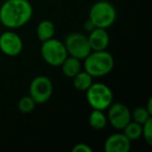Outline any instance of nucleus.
Masks as SVG:
<instances>
[{
    "instance_id": "7",
    "label": "nucleus",
    "mask_w": 152,
    "mask_h": 152,
    "mask_svg": "<svg viewBox=\"0 0 152 152\" xmlns=\"http://www.w3.org/2000/svg\"><path fill=\"white\" fill-rule=\"evenodd\" d=\"M53 94V83L49 77L39 75L31 80L29 86V96L37 104H44Z\"/></svg>"
},
{
    "instance_id": "19",
    "label": "nucleus",
    "mask_w": 152,
    "mask_h": 152,
    "mask_svg": "<svg viewBox=\"0 0 152 152\" xmlns=\"http://www.w3.org/2000/svg\"><path fill=\"white\" fill-rule=\"evenodd\" d=\"M142 137L148 145H152V118L142 125Z\"/></svg>"
},
{
    "instance_id": "8",
    "label": "nucleus",
    "mask_w": 152,
    "mask_h": 152,
    "mask_svg": "<svg viewBox=\"0 0 152 152\" xmlns=\"http://www.w3.org/2000/svg\"><path fill=\"white\" fill-rule=\"evenodd\" d=\"M107 123L116 130H122L131 121V112L126 104L122 102H113L107 110Z\"/></svg>"
},
{
    "instance_id": "18",
    "label": "nucleus",
    "mask_w": 152,
    "mask_h": 152,
    "mask_svg": "<svg viewBox=\"0 0 152 152\" xmlns=\"http://www.w3.org/2000/svg\"><path fill=\"white\" fill-rule=\"evenodd\" d=\"M37 103L34 102V100L28 96H23L21 99L18 101V110L22 114H30L32 110H34Z\"/></svg>"
},
{
    "instance_id": "21",
    "label": "nucleus",
    "mask_w": 152,
    "mask_h": 152,
    "mask_svg": "<svg viewBox=\"0 0 152 152\" xmlns=\"http://www.w3.org/2000/svg\"><path fill=\"white\" fill-rule=\"evenodd\" d=\"M94 28H95V25H94L93 22H92L90 19H88L87 21L85 22V24H83V29H85L87 32H91Z\"/></svg>"
},
{
    "instance_id": "12",
    "label": "nucleus",
    "mask_w": 152,
    "mask_h": 152,
    "mask_svg": "<svg viewBox=\"0 0 152 152\" xmlns=\"http://www.w3.org/2000/svg\"><path fill=\"white\" fill-rule=\"evenodd\" d=\"M59 67H61L63 74L68 78H73L76 74L79 73L83 70V65H81L80 59L70 56V55L66 57V59Z\"/></svg>"
},
{
    "instance_id": "1",
    "label": "nucleus",
    "mask_w": 152,
    "mask_h": 152,
    "mask_svg": "<svg viewBox=\"0 0 152 152\" xmlns=\"http://www.w3.org/2000/svg\"><path fill=\"white\" fill-rule=\"evenodd\" d=\"M32 15L34 7L29 0H5L0 7V23L7 29L23 27Z\"/></svg>"
},
{
    "instance_id": "5",
    "label": "nucleus",
    "mask_w": 152,
    "mask_h": 152,
    "mask_svg": "<svg viewBox=\"0 0 152 152\" xmlns=\"http://www.w3.org/2000/svg\"><path fill=\"white\" fill-rule=\"evenodd\" d=\"M41 56L46 64L51 67H59L68 56V52L64 42L58 39H52L42 42L40 49Z\"/></svg>"
},
{
    "instance_id": "20",
    "label": "nucleus",
    "mask_w": 152,
    "mask_h": 152,
    "mask_svg": "<svg viewBox=\"0 0 152 152\" xmlns=\"http://www.w3.org/2000/svg\"><path fill=\"white\" fill-rule=\"evenodd\" d=\"M93 149H92L91 146H89L88 144L85 143H78L76 144L73 148H72V152H92Z\"/></svg>"
},
{
    "instance_id": "17",
    "label": "nucleus",
    "mask_w": 152,
    "mask_h": 152,
    "mask_svg": "<svg viewBox=\"0 0 152 152\" xmlns=\"http://www.w3.org/2000/svg\"><path fill=\"white\" fill-rule=\"evenodd\" d=\"M151 118H152V115L146 110L145 106H139V107L134 108L131 112V120L139 123V124L143 125L144 123L147 122Z\"/></svg>"
},
{
    "instance_id": "9",
    "label": "nucleus",
    "mask_w": 152,
    "mask_h": 152,
    "mask_svg": "<svg viewBox=\"0 0 152 152\" xmlns=\"http://www.w3.org/2000/svg\"><path fill=\"white\" fill-rule=\"evenodd\" d=\"M23 50L21 37L13 29H7L0 34V51L10 57L18 56Z\"/></svg>"
},
{
    "instance_id": "14",
    "label": "nucleus",
    "mask_w": 152,
    "mask_h": 152,
    "mask_svg": "<svg viewBox=\"0 0 152 152\" xmlns=\"http://www.w3.org/2000/svg\"><path fill=\"white\" fill-rule=\"evenodd\" d=\"M73 86L76 90H78L80 92H86L91 85L94 83V77L89 74L85 70H81L79 73H77L73 78Z\"/></svg>"
},
{
    "instance_id": "4",
    "label": "nucleus",
    "mask_w": 152,
    "mask_h": 152,
    "mask_svg": "<svg viewBox=\"0 0 152 152\" xmlns=\"http://www.w3.org/2000/svg\"><path fill=\"white\" fill-rule=\"evenodd\" d=\"M86 98L93 110H106L114 101V94L105 83H93L86 91Z\"/></svg>"
},
{
    "instance_id": "13",
    "label": "nucleus",
    "mask_w": 152,
    "mask_h": 152,
    "mask_svg": "<svg viewBox=\"0 0 152 152\" xmlns=\"http://www.w3.org/2000/svg\"><path fill=\"white\" fill-rule=\"evenodd\" d=\"M36 34L41 42L52 39L55 34V25L50 20H42L38 24L36 29Z\"/></svg>"
},
{
    "instance_id": "16",
    "label": "nucleus",
    "mask_w": 152,
    "mask_h": 152,
    "mask_svg": "<svg viewBox=\"0 0 152 152\" xmlns=\"http://www.w3.org/2000/svg\"><path fill=\"white\" fill-rule=\"evenodd\" d=\"M122 131L127 137V139H129L131 142L137 141V140L142 137V124H139V123L131 120L130 122L122 129Z\"/></svg>"
},
{
    "instance_id": "3",
    "label": "nucleus",
    "mask_w": 152,
    "mask_h": 152,
    "mask_svg": "<svg viewBox=\"0 0 152 152\" xmlns=\"http://www.w3.org/2000/svg\"><path fill=\"white\" fill-rule=\"evenodd\" d=\"M89 19L95 27L107 29L115 23L117 19V11L113 3L107 0H99L91 7Z\"/></svg>"
},
{
    "instance_id": "22",
    "label": "nucleus",
    "mask_w": 152,
    "mask_h": 152,
    "mask_svg": "<svg viewBox=\"0 0 152 152\" xmlns=\"http://www.w3.org/2000/svg\"><path fill=\"white\" fill-rule=\"evenodd\" d=\"M146 107V110H148V112L150 113V114L152 115V99L150 98L149 100H148V102H147V106H145Z\"/></svg>"
},
{
    "instance_id": "15",
    "label": "nucleus",
    "mask_w": 152,
    "mask_h": 152,
    "mask_svg": "<svg viewBox=\"0 0 152 152\" xmlns=\"http://www.w3.org/2000/svg\"><path fill=\"white\" fill-rule=\"evenodd\" d=\"M89 124L94 130H102L107 125V117L104 110H93L89 116Z\"/></svg>"
},
{
    "instance_id": "2",
    "label": "nucleus",
    "mask_w": 152,
    "mask_h": 152,
    "mask_svg": "<svg viewBox=\"0 0 152 152\" xmlns=\"http://www.w3.org/2000/svg\"><path fill=\"white\" fill-rule=\"evenodd\" d=\"M114 56L106 50L92 51L83 59V69L94 78L110 74L114 69Z\"/></svg>"
},
{
    "instance_id": "10",
    "label": "nucleus",
    "mask_w": 152,
    "mask_h": 152,
    "mask_svg": "<svg viewBox=\"0 0 152 152\" xmlns=\"http://www.w3.org/2000/svg\"><path fill=\"white\" fill-rule=\"evenodd\" d=\"M103 148L105 152H128L131 141L123 132H116L105 140Z\"/></svg>"
},
{
    "instance_id": "6",
    "label": "nucleus",
    "mask_w": 152,
    "mask_h": 152,
    "mask_svg": "<svg viewBox=\"0 0 152 152\" xmlns=\"http://www.w3.org/2000/svg\"><path fill=\"white\" fill-rule=\"evenodd\" d=\"M67 49L68 55L76 57V58L83 61L90 53L92 49L90 47L88 36L83 32H71L65 39L64 42Z\"/></svg>"
},
{
    "instance_id": "11",
    "label": "nucleus",
    "mask_w": 152,
    "mask_h": 152,
    "mask_svg": "<svg viewBox=\"0 0 152 152\" xmlns=\"http://www.w3.org/2000/svg\"><path fill=\"white\" fill-rule=\"evenodd\" d=\"M89 44L92 51H102L106 50L110 45V36L104 28L95 27L88 36Z\"/></svg>"
}]
</instances>
